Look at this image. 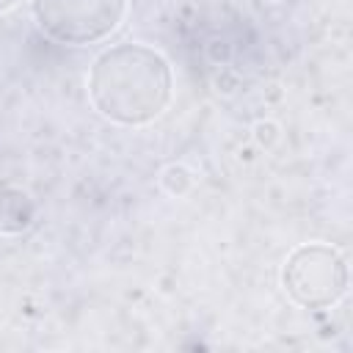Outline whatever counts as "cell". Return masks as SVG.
<instances>
[{"label":"cell","mask_w":353,"mask_h":353,"mask_svg":"<svg viewBox=\"0 0 353 353\" xmlns=\"http://www.w3.org/2000/svg\"><path fill=\"white\" fill-rule=\"evenodd\" d=\"M174 74L168 61L146 44L124 41L97 55L88 72L91 105L110 121L141 127L171 102Z\"/></svg>","instance_id":"obj_1"},{"label":"cell","mask_w":353,"mask_h":353,"mask_svg":"<svg viewBox=\"0 0 353 353\" xmlns=\"http://www.w3.org/2000/svg\"><path fill=\"white\" fill-rule=\"evenodd\" d=\"M287 295L303 309L334 306L347 290V265L345 256L325 243L298 245L281 270Z\"/></svg>","instance_id":"obj_2"},{"label":"cell","mask_w":353,"mask_h":353,"mask_svg":"<svg viewBox=\"0 0 353 353\" xmlns=\"http://www.w3.org/2000/svg\"><path fill=\"white\" fill-rule=\"evenodd\" d=\"M39 28L61 44H94L110 36L127 8V0H30Z\"/></svg>","instance_id":"obj_3"},{"label":"cell","mask_w":353,"mask_h":353,"mask_svg":"<svg viewBox=\"0 0 353 353\" xmlns=\"http://www.w3.org/2000/svg\"><path fill=\"white\" fill-rule=\"evenodd\" d=\"M36 218L33 199L19 188H3L0 190V232L3 234H19L25 232Z\"/></svg>","instance_id":"obj_4"},{"label":"cell","mask_w":353,"mask_h":353,"mask_svg":"<svg viewBox=\"0 0 353 353\" xmlns=\"http://www.w3.org/2000/svg\"><path fill=\"white\" fill-rule=\"evenodd\" d=\"M17 3H19V0H0V14H3V11H8V8H14Z\"/></svg>","instance_id":"obj_5"}]
</instances>
